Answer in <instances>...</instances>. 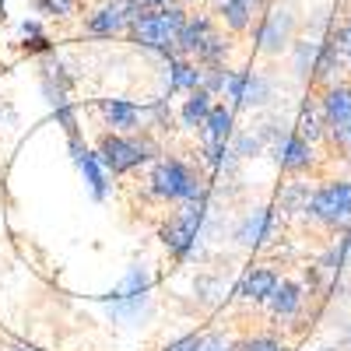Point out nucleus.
Returning <instances> with one entry per match:
<instances>
[{"label": "nucleus", "mask_w": 351, "mask_h": 351, "mask_svg": "<svg viewBox=\"0 0 351 351\" xmlns=\"http://www.w3.org/2000/svg\"><path fill=\"white\" fill-rule=\"evenodd\" d=\"M186 11L183 8H144L141 18L130 25V39L152 53H162L165 60L176 53V39H180L183 25H186Z\"/></svg>", "instance_id": "1"}, {"label": "nucleus", "mask_w": 351, "mask_h": 351, "mask_svg": "<svg viewBox=\"0 0 351 351\" xmlns=\"http://www.w3.org/2000/svg\"><path fill=\"white\" fill-rule=\"evenodd\" d=\"M204 221H208V197L186 200L180 211H172V215L162 221L158 239H162V246H165L176 260H186V256L197 250V239H200Z\"/></svg>", "instance_id": "2"}, {"label": "nucleus", "mask_w": 351, "mask_h": 351, "mask_svg": "<svg viewBox=\"0 0 351 351\" xmlns=\"http://www.w3.org/2000/svg\"><path fill=\"white\" fill-rule=\"evenodd\" d=\"M148 190L155 200H165V204H186V200L204 197L200 176L180 158H158L148 176Z\"/></svg>", "instance_id": "3"}, {"label": "nucleus", "mask_w": 351, "mask_h": 351, "mask_svg": "<svg viewBox=\"0 0 351 351\" xmlns=\"http://www.w3.org/2000/svg\"><path fill=\"white\" fill-rule=\"evenodd\" d=\"M95 152L106 165L109 176H123L137 165H144L152 155H155V141L148 134H116V130H106L95 144Z\"/></svg>", "instance_id": "4"}, {"label": "nucleus", "mask_w": 351, "mask_h": 351, "mask_svg": "<svg viewBox=\"0 0 351 351\" xmlns=\"http://www.w3.org/2000/svg\"><path fill=\"white\" fill-rule=\"evenodd\" d=\"M313 221H319L324 228L344 232L351 225V183L348 180H330L319 190H313L309 197V211Z\"/></svg>", "instance_id": "5"}, {"label": "nucleus", "mask_w": 351, "mask_h": 351, "mask_svg": "<svg viewBox=\"0 0 351 351\" xmlns=\"http://www.w3.org/2000/svg\"><path fill=\"white\" fill-rule=\"evenodd\" d=\"M148 295H152V274H148V267L134 263L127 278L106 295V309L112 319H137L148 309Z\"/></svg>", "instance_id": "6"}, {"label": "nucleus", "mask_w": 351, "mask_h": 351, "mask_svg": "<svg viewBox=\"0 0 351 351\" xmlns=\"http://www.w3.org/2000/svg\"><path fill=\"white\" fill-rule=\"evenodd\" d=\"M141 0H106L102 8H95L84 21V32L88 36H99V39H112V36H123L130 32V25L141 18Z\"/></svg>", "instance_id": "7"}, {"label": "nucleus", "mask_w": 351, "mask_h": 351, "mask_svg": "<svg viewBox=\"0 0 351 351\" xmlns=\"http://www.w3.org/2000/svg\"><path fill=\"white\" fill-rule=\"evenodd\" d=\"M67 144H71L74 165H77V172L84 176V183H88V190H92V197H95V200H106V193H109V180H106V176H109V172H106L99 152L88 148V144L81 141V134L67 137Z\"/></svg>", "instance_id": "8"}, {"label": "nucleus", "mask_w": 351, "mask_h": 351, "mask_svg": "<svg viewBox=\"0 0 351 351\" xmlns=\"http://www.w3.org/2000/svg\"><path fill=\"white\" fill-rule=\"evenodd\" d=\"M225 95L236 102V106H263L271 99V81L263 74H250V71H228V81H225Z\"/></svg>", "instance_id": "9"}, {"label": "nucleus", "mask_w": 351, "mask_h": 351, "mask_svg": "<svg viewBox=\"0 0 351 351\" xmlns=\"http://www.w3.org/2000/svg\"><path fill=\"white\" fill-rule=\"evenodd\" d=\"M99 112H102L106 127L116 130V134H137L141 123H144V116H148L141 106H134L127 99H102L99 102Z\"/></svg>", "instance_id": "10"}, {"label": "nucleus", "mask_w": 351, "mask_h": 351, "mask_svg": "<svg viewBox=\"0 0 351 351\" xmlns=\"http://www.w3.org/2000/svg\"><path fill=\"white\" fill-rule=\"evenodd\" d=\"M278 162L288 176H306L313 165H316V152L306 137H299L295 130L285 134V141L278 144Z\"/></svg>", "instance_id": "11"}, {"label": "nucleus", "mask_w": 351, "mask_h": 351, "mask_svg": "<svg viewBox=\"0 0 351 351\" xmlns=\"http://www.w3.org/2000/svg\"><path fill=\"white\" fill-rule=\"evenodd\" d=\"M291 28H295V18L288 11H271L263 14L260 28H256V43L263 53H281L288 43H291Z\"/></svg>", "instance_id": "12"}, {"label": "nucleus", "mask_w": 351, "mask_h": 351, "mask_svg": "<svg viewBox=\"0 0 351 351\" xmlns=\"http://www.w3.org/2000/svg\"><path fill=\"white\" fill-rule=\"evenodd\" d=\"M274 228H278V215L274 208H256L253 215H246L236 228V239L243 246H263L271 236H274Z\"/></svg>", "instance_id": "13"}, {"label": "nucleus", "mask_w": 351, "mask_h": 351, "mask_svg": "<svg viewBox=\"0 0 351 351\" xmlns=\"http://www.w3.org/2000/svg\"><path fill=\"white\" fill-rule=\"evenodd\" d=\"M319 112H324L327 130H341L351 120V88L348 84H330L324 99H319Z\"/></svg>", "instance_id": "14"}, {"label": "nucleus", "mask_w": 351, "mask_h": 351, "mask_svg": "<svg viewBox=\"0 0 351 351\" xmlns=\"http://www.w3.org/2000/svg\"><path fill=\"white\" fill-rule=\"evenodd\" d=\"M204 84V67L190 56H169V95L176 92H193V88Z\"/></svg>", "instance_id": "15"}, {"label": "nucleus", "mask_w": 351, "mask_h": 351, "mask_svg": "<svg viewBox=\"0 0 351 351\" xmlns=\"http://www.w3.org/2000/svg\"><path fill=\"white\" fill-rule=\"evenodd\" d=\"M278 281H281V278H278L271 267H253V271H246V278L239 281L236 295L246 299V302H267V299L274 295Z\"/></svg>", "instance_id": "16"}, {"label": "nucleus", "mask_w": 351, "mask_h": 351, "mask_svg": "<svg viewBox=\"0 0 351 351\" xmlns=\"http://www.w3.org/2000/svg\"><path fill=\"white\" fill-rule=\"evenodd\" d=\"M302 285L299 281H278V288H274V295L267 299V306H271V313H274V319H291L299 309H302Z\"/></svg>", "instance_id": "17"}, {"label": "nucleus", "mask_w": 351, "mask_h": 351, "mask_svg": "<svg viewBox=\"0 0 351 351\" xmlns=\"http://www.w3.org/2000/svg\"><path fill=\"white\" fill-rule=\"evenodd\" d=\"M211 109H215V92H208V88H193V92L186 95V102H183V109H180V120H183V127H190V130H200L204 127V120L211 116Z\"/></svg>", "instance_id": "18"}, {"label": "nucleus", "mask_w": 351, "mask_h": 351, "mask_svg": "<svg viewBox=\"0 0 351 351\" xmlns=\"http://www.w3.org/2000/svg\"><path fill=\"white\" fill-rule=\"evenodd\" d=\"M341 60H344V49H341L337 39L319 43V46H316V60H313V77H319V81L334 77V71L341 67Z\"/></svg>", "instance_id": "19"}, {"label": "nucleus", "mask_w": 351, "mask_h": 351, "mask_svg": "<svg viewBox=\"0 0 351 351\" xmlns=\"http://www.w3.org/2000/svg\"><path fill=\"white\" fill-rule=\"evenodd\" d=\"M309 197H313L309 183H288V186L281 190V211H288V215L309 211Z\"/></svg>", "instance_id": "20"}, {"label": "nucleus", "mask_w": 351, "mask_h": 351, "mask_svg": "<svg viewBox=\"0 0 351 351\" xmlns=\"http://www.w3.org/2000/svg\"><path fill=\"white\" fill-rule=\"evenodd\" d=\"M295 134H299V137H306L309 144H316L319 137H327L330 130H327V123H324V112H316V109H302Z\"/></svg>", "instance_id": "21"}, {"label": "nucleus", "mask_w": 351, "mask_h": 351, "mask_svg": "<svg viewBox=\"0 0 351 351\" xmlns=\"http://www.w3.org/2000/svg\"><path fill=\"white\" fill-rule=\"evenodd\" d=\"M32 4L46 18H71L74 8H77V0H32Z\"/></svg>", "instance_id": "22"}, {"label": "nucleus", "mask_w": 351, "mask_h": 351, "mask_svg": "<svg viewBox=\"0 0 351 351\" xmlns=\"http://www.w3.org/2000/svg\"><path fill=\"white\" fill-rule=\"evenodd\" d=\"M232 351H285V344L271 334H256V337H246L239 344H232Z\"/></svg>", "instance_id": "23"}, {"label": "nucleus", "mask_w": 351, "mask_h": 351, "mask_svg": "<svg viewBox=\"0 0 351 351\" xmlns=\"http://www.w3.org/2000/svg\"><path fill=\"white\" fill-rule=\"evenodd\" d=\"M21 32H25V39H32V43H25L32 53H49V43H46V36L39 32V25H36V21H25Z\"/></svg>", "instance_id": "24"}, {"label": "nucleus", "mask_w": 351, "mask_h": 351, "mask_svg": "<svg viewBox=\"0 0 351 351\" xmlns=\"http://www.w3.org/2000/svg\"><path fill=\"white\" fill-rule=\"evenodd\" d=\"M200 337H204V334H186V337H180V341H172L165 351H200Z\"/></svg>", "instance_id": "25"}, {"label": "nucleus", "mask_w": 351, "mask_h": 351, "mask_svg": "<svg viewBox=\"0 0 351 351\" xmlns=\"http://www.w3.org/2000/svg\"><path fill=\"white\" fill-rule=\"evenodd\" d=\"M337 43H341V49H351V14H348V21H344V28H341Z\"/></svg>", "instance_id": "26"}, {"label": "nucleus", "mask_w": 351, "mask_h": 351, "mask_svg": "<svg viewBox=\"0 0 351 351\" xmlns=\"http://www.w3.org/2000/svg\"><path fill=\"white\" fill-rule=\"evenodd\" d=\"M141 8H165V0H141Z\"/></svg>", "instance_id": "27"}, {"label": "nucleus", "mask_w": 351, "mask_h": 351, "mask_svg": "<svg viewBox=\"0 0 351 351\" xmlns=\"http://www.w3.org/2000/svg\"><path fill=\"white\" fill-rule=\"evenodd\" d=\"M341 250H344V256H348V260H351V236H348V239H344V243H341Z\"/></svg>", "instance_id": "28"}, {"label": "nucleus", "mask_w": 351, "mask_h": 351, "mask_svg": "<svg viewBox=\"0 0 351 351\" xmlns=\"http://www.w3.org/2000/svg\"><path fill=\"white\" fill-rule=\"evenodd\" d=\"M8 351H36V348H8Z\"/></svg>", "instance_id": "29"}, {"label": "nucleus", "mask_w": 351, "mask_h": 351, "mask_svg": "<svg viewBox=\"0 0 351 351\" xmlns=\"http://www.w3.org/2000/svg\"><path fill=\"white\" fill-rule=\"evenodd\" d=\"M344 60H348V64H351V49H344Z\"/></svg>", "instance_id": "30"}, {"label": "nucleus", "mask_w": 351, "mask_h": 351, "mask_svg": "<svg viewBox=\"0 0 351 351\" xmlns=\"http://www.w3.org/2000/svg\"><path fill=\"white\" fill-rule=\"evenodd\" d=\"M319 351H337V348H319Z\"/></svg>", "instance_id": "31"}, {"label": "nucleus", "mask_w": 351, "mask_h": 351, "mask_svg": "<svg viewBox=\"0 0 351 351\" xmlns=\"http://www.w3.org/2000/svg\"><path fill=\"white\" fill-rule=\"evenodd\" d=\"M183 4H193V0H183Z\"/></svg>", "instance_id": "32"}, {"label": "nucleus", "mask_w": 351, "mask_h": 351, "mask_svg": "<svg viewBox=\"0 0 351 351\" xmlns=\"http://www.w3.org/2000/svg\"><path fill=\"white\" fill-rule=\"evenodd\" d=\"M348 341H351V334H348Z\"/></svg>", "instance_id": "33"}, {"label": "nucleus", "mask_w": 351, "mask_h": 351, "mask_svg": "<svg viewBox=\"0 0 351 351\" xmlns=\"http://www.w3.org/2000/svg\"><path fill=\"white\" fill-rule=\"evenodd\" d=\"M228 351H232V348H228Z\"/></svg>", "instance_id": "34"}]
</instances>
